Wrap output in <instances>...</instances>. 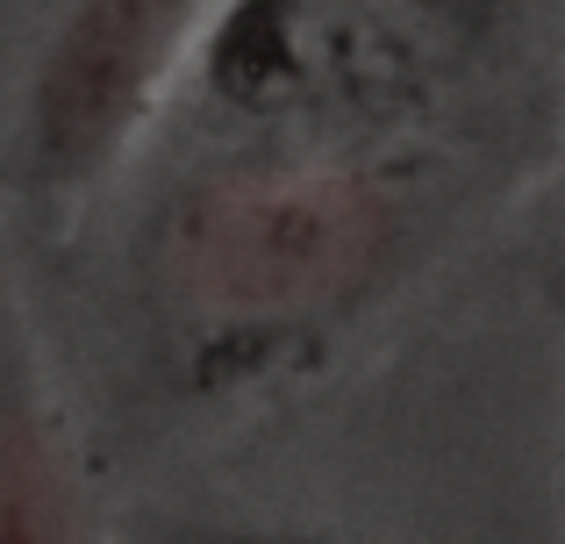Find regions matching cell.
<instances>
[{
    "label": "cell",
    "mask_w": 565,
    "mask_h": 544,
    "mask_svg": "<svg viewBox=\"0 0 565 544\" xmlns=\"http://www.w3.org/2000/svg\"><path fill=\"white\" fill-rule=\"evenodd\" d=\"M401 230V201L359 166H244L172 201L158 273L186 322L279 337L359 301Z\"/></svg>",
    "instance_id": "cell-1"
},
{
    "label": "cell",
    "mask_w": 565,
    "mask_h": 544,
    "mask_svg": "<svg viewBox=\"0 0 565 544\" xmlns=\"http://www.w3.org/2000/svg\"><path fill=\"white\" fill-rule=\"evenodd\" d=\"M0 544H86L65 473L29 423H0Z\"/></svg>",
    "instance_id": "cell-4"
},
{
    "label": "cell",
    "mask_w": 565,
    "mask_h": 544,
    "mask_svg": "<svg viewBox=\"0 0 565 544\" xmlns=\"http://www.w3.org/2000/svg\"><path fill=\"white\" fill-rule=\"evenodd\" d=\"M558 316H565V294H558Z\"/></svg>",
    "instance_id": "cell-6"
},
{
    "label": "cell",
    "mask_w": 565,
    "mask_h": 544,
    "mask_svg": "<svg viewBox=\"0 0 565 544\" xmlns=\"http://www.w3.org/2000/svg\"><path fill=\"white\" fill-rule=\"evenodd\" d=\"M201 0H72L29 86V180L65 194L122 158Z\"/></svg>",
    "instance_id": "cell-2"
},
{
    "label": "cell",
    "mask_w": 565,
    "mask_h": 544,
    "mask_svg": "<svg viewBox=\"0 0 565 544\" xmlns=\"http://www.w3.org/2000/svg\"><path fill=\"white\" fill-rule=\"evenodd\" d=\"M172 544H351L322 531H250V523H207V531H180Z\"/></svg>",
    "instance_id": "cell-5"
},
{
    "label": "cell",
    "mask_w": 565,
    "mask_h": 544,
    "mask_svg": "<svg viewBox=\"0 0 565 544\" xmlns=\"http://www.w3.org/2000/svg\"><path fill=\"white\" fill-rule=\"evenodd\" d=\"M487 14L494 0H301L273 14V57L301 94L394 122L466 65Z\"/></svg>",
    "instance_id": "cell-3"
}]
</instances>
